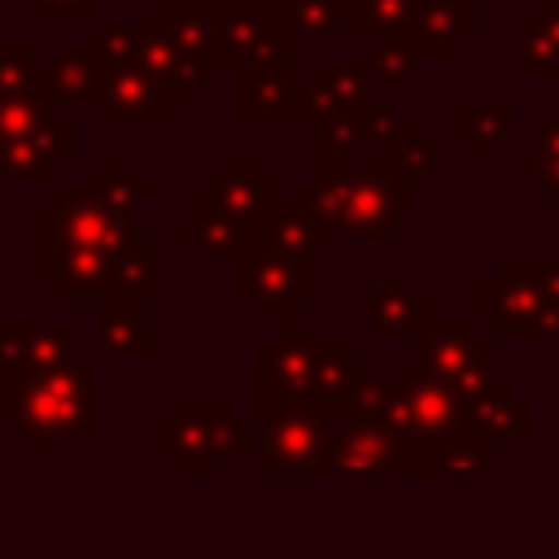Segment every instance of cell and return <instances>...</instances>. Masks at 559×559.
<instances>
[{
	"instance_id": "cell-10",
	"label": "cell",
	"mask_w": 559,
	"mask_h": 559,
	"mask_svg": "<svg viewBox=\"0 0 559 559\" xmlns=\"http://www.w3.org/2000/svg\"><path fill=\"white\" fill-rule=\"evenodd\" d=\"M297 44L288 4H223V66L297 70Z\"/></svg>"
},
{
	"instance_id": "cell-27",
	"label": "cell",
	"mask_w": 559,
	"mask_h": 559,
	"mask_svg": "<svg viewBox=\"0 0 559 559\" xmlns=\"http://www.w3.org/2000/svg\"><path fill=\"white\" fill-rule=\"evenodd\" d=\"M127 301H153L157 297V249L144 236H131L122 249L109 253V293Z\"/></svg>"
},
{
	"instance_id": "cell-8",
	"label": "cell",
	"mask_w": 559,
	"mask_h": 559,
	"mask_svg": "<svg viewBox=\"0 0 559 559\" xmlns=\"http://www.w3.org/2000/svg\"><path fill=\"white\" fill-rule=\"evenodd\" d=\"M314 345H319V328L301 314L280 319L275 332L253 345V411L310 397Z\"/></svg>"
},
{
	"instance_id": "cell-36",
	"label": "cell",
	"mask_w": 559,
	"mask_h": 559,
	"mask_svg": "<svg viewBox=\"0 0 559 559\" xmlns=\"http://www.w3.org/2000/svg\"><path fill=\"white\" fill-rule=\"evenodd\" d=\"M52 114H61V100L48 87L31 92V96H9V100H0V135H26Z\"/></svg>"
},
{
	"instance_id": "cell-22",
	"label": "cell",
	"mask_w": 559,
	"mask_h": 559,
	"mask_svg": "<svg viewBox=\"0 0 559 559\" xmlns=\"http://www.w3.org/2000/svg\"><path fill=\"white\" fill-rule=\"evenodd\" d=\"M100 74H105V57H100L96 44H83V39H61L52 61H44V83L52 87V96L61 105L96 100Z\"/></svg>"
},
{
	"instance_id": "cell-15",
	"label": "cell",
	"mask_w": 559,
	"mask_h": 559,
	"mask_svg": "<svg viewBox=\"0 0 559 559\" xmlns=\"http://www.w3.org/2000/svg\"><path fill=\"white\" fill-rule=\"evenodd\" d=\"M92 105L100 122H175L179 114V100L135 66H105Z\"/></svg>"
},
{
	"instance_id": "cell-34",
	"label": "cell",
	"mask_w": 559,
	"mask_h": 559,
	"mask_svg": "<svg viewBox=\"0 0 559 559\" xmlns=\"http://www.w3.org/2000/svg\"><path fill=\"white\" fill-rule=\"evenodd\" d=\"M44 61L35 44H0V100L44 92ZM52 92V87H48Z\"/></svg>"
},
{
	"instance_id": "cell-46",
	"label": "cell",
	"mask_w": 559,
	"mask_h": 559,
	"mask_svg": "<svg viewBox=\"0 0 559 559\" xmlns=\"http://www.w3.org/2000/svg\"><path fill=\"white\" fill-rule=\"evenodd\" d=\"M472 4H485V0H472Z\"/></svg>"
},
{
	"instance_id": "cell-23",
	"label": "cell",
	"mask_w": 559,
	"mask_h": 559,
	"mask_svg": "<svg viewBox=\"0 0 559 559\" xmlns=\"http://www.w3.org/2000/svg\"><path fill=\"white\" fill-rule=\"evenodd\" d=\"M515 79L559 83V4H537L533 17L515 26Z\"/></svg>"
},
{
	"instance_id": "cell-39",
	"label": "cell",
	"mask_w": 559,
	"mask_h": 559,
	"mask_svg": "<svg viewBox=\"0 0 559 559\" xmlns=\"http://www.w3.org/2000/svg\"><path fill=\"white\" fill-rule=\"evenodd\" d=\"M105 57V66H131L140 48V22H100L92 39Z\"/></svg>"
},
{
	"instance_id": "cell-25",
	"label": "cell",
	"mask_w": 559,
	"mask_h": 559,
	"mask_svg": "<svg viewBox=\"0 0 559 559\" xmlns=\"http://www.w3.org/2000/svg\"><path fill=\"white\" fill-rule=\"evenodd\" d=\"M424 476H441V480H489L493 476V441L489 437L424 441Z\"/></svg>"
},
{
	"instance_id": "cell-12",
	"label": "cell",
	"mask_w": 559,
	"mask_h": 559,
	"mask_svg": "<svg viewBox=\"0 0 559 559\" xmlns=\"http://www.w3.org/2000/svg\"><path fill=\"white\" fill-rule=\"evenodd\" d=\"M79 349L74 319H4L0 323V393L35 380Z\"/></svg>"
},
{
	"instance_id": "cell-42",
	"label": "cell",
	"mask_w": 559,
	"mask_h": 559,
	"mask_svg": "<svg viewBox=\"0 0 559 559\" xmlns=\"http://www.w3.org/2000/svg\"><path fill=\"white\" fill-rule=\"evenodd\" d=\"M393 166H397V170H406V175H415V179H424V175H432V170H437V148H432L428 140H419V135H411V140L397 148Z\"/></svg>"
},
{
	"instance_id": "cell-11",
	"label": "cell",
	"mask_w": 559,
	"mask_h": 559,
	"mask_svg": "<svg viewBox=\"0 0 559 559\" xmlns=\"http://www.w3.org/2000/svg\"><path fill=\"white\" fill-rule=\"evenodd\" d=\"M280 201V166L275 162H245L218 157L214 175L192 188V210L227 214L240 227H258L262 214Z\"/></svg>"
},
{
	"instance_id": "cell-5",
	"label": "cell",
	"mask_w": 559,
	"mask_h": 559,
	"mask_svg": "<svg viewBox=\"0 0 559 559\" xmlns=\"http://www.w3.org/2000/svg\"><path fill=\"white\" fill-rule=\"evenodd\" d=\"M384 424L415 441H450V437H485L476 428L472 402L441 376L424 371L419 358H397L393 367V389L384 406Z\"/></svg>"
},
{
	"instance_id": "cell-1",
	"label": "cell",
	"mask_w": 559,
	"mask_h": 559,
	"mask_svg": "<svg viewBox=\"0 0 559 559\" xmlns=\"http://www.w3.org/2000/svg\"><path fill=\"white\" fill-rule=\"evenodd\" d=\"M96 358L74 354L70 362L22 380L17 389L0 393V419L13 424L39 459H57L66 441H96Z\"/></svg>"
},
{
	"instance_id": "cell-43",
	"label": "cell",
	"mask_w": 559,
	"mask_h": 559,
	"mask_svg": "<svg viewBox=\"0 0 559 559\" xmlns=\"http://www.w3.org/2000/svg\"><path fill=\"white\" fill-rule=\"evenodd\" d=\"M533 192H537V201L559 218V162H542V170H537V179H533Z\"/></svg>"
},
{
	"instance_id": "cell-28",
	"label": "cell",
	"mask_w": 559,
	"mask_h": 559,
	"mask_svg": "<svg viewBox=\"0 0 559 559\" xmlns=\"http://www.w3.org/2000/svg\"><path fill=\"white\" fill-rule=\"evenodd\" d=\"M419 0H349V31L362 44H393L411 39Z\"/></svg>"
},
{
	"instance_id": "cell-14",
	"label": "cell",
	"mask_w": 559,
	"mask_h": 559,
	"mask_svg": "<svg viewBox=\"0 0 559 559\" xmlns=\"http://www.w3.org/2000/svg\"><path fill=\"white\" fill-rule=\"evenodd\" d=\"M332 236H336L332 223L314 205H306L301 197H293V201H275L262 214V223L245 231V240H240L236 253H280V258L301 262V258H314V249L328 245Z\"/></svg>"
},
{
	"instance_id": "cell-18",
	"label": "cell",
	"mask_w": 559,
	"mask_h": 559,
	"mask_svg": "<svg viewBox=\"0 0 559 559\" xmlns=\"http://www.w3.org/2000/svg\"><path fill=\"white\" fill-rule=\"evenodd\" d=\"M354 314H358L362 323H371V332H376L380 341H411V345H415V336L437 319L432 301L419 297L411 280L380 284L376 293L358 297V301H354Z\"/></svg>"
},
{
	"instance_id": "cell-3",
	"label": "cell",
	"mask_w": 559,
	"mask_h": 559,
	"mask_svg": "<svg viewBox=\"0 0 559 559\" xmlns=\"http://www.w3.org/2000/svg\"><path fill=\"white\" fill-rule=\"evenodd\" d=\"M253 450L258 419H240L231 397H183L153 432V454L175 463L183 480H214L223 459L253 463Z\"/></svg>"
},
{
	"instance_id": "cell-26",
	"label": "cell",
	"mask_w": 559,
	"mask_h": 559,
	"mask_svg": "<svg viewBox=\"0 0 559 559\" xmlns=\"http://www.w3.org/2000/svg\"><path fill=\"white\" fill-rule=\"evenodd\" d=\"M367 118H371V100H358V105H349V109L323 118V122L314 127V131H319V140H314V170L328 175V170L354 166L358 144H367Z\"/></svg>"
},
{
	"instance_id": "cell-35",
	"label": "cell",
	"mask_w": 559,
	"mask_h": 559,
	"mask_svg": "<svg viewBox=\"0 0 559 559\" xmlns=\"http://www.w3.org/2000/svg\"><path fill=\"white\" fill-rule=\"evenodd\" d=\"M288 17L301 44L332 39L341 26H349V0H288Z\"/></svg>"
},
{
	"instance_id": "cell-13",
	"label": "cell",
	"mask_w": 559,
	"mask_h": 559,
	"mask_svg": "<svg viewBox=\"0 0 559 559\" xmlns=\"http://www.w3.org/2000/svg\"><path fill=\"white\" fill-rule=\"evenodd\" d=\"M415 358L424 371L450 380L463 397H472L476 389H485L493 380V341L476 336L472 323H445L432 319L419 336H415Z\"/></svg>"
},
{
	"instance_id": "cell-44",
	"label": "cell",
	"mask_w": 559,
	"mask_h": 559,
	"mask_svg": "<svg viewBox=\"0 0 559 559\" xmlns=\"http://www.w3.org/2000/svg\"><path fill=\"white\" fill-rule=\"evenodd\" d=\"M533 157H537V162H559V105H555V114L542 122L537 144H533Z\"/></svg>"
},
{
	"instance_id": "cell-4",
	"label": "cell",
	"mask_w": 559,
	"mask_h": 559,
	"mask_svg": "<svg viewBox=\"0 0 559 559\" xmlns=\"http://www.w3.org/2000/svg\"><path fill=\"white\" fill-rule=\"evenodd\" d=\"M476 319L511 341H559V262H498L476 284Z\"/></svg>"
},
{
	"instance_id": "cell-19",
	"label": "cell",
	"mask_w": 559,
	"mask_h": 559,
	"mask_svg": "<svg viewBox=\"0 0 559 559\" xmlns=\"http://www.w3.org/2000/svg\"><path fill=\"white\" fill-rule=\"evenodd\" d=\"M476 39V4L472 0H419L415 26H411V48L419 61H454V52Z\"/></svg>"
},
{
	"instance_id": "cell-30",
	"label": "cell",
	"mask_w": 559,
	"mask_h": 559,
	"mask_svg": "<svg viewBox=\"0 0 559 559\" xmlns=\"http://www.w3.org/2000/svg\"><path fill=\"white\" fill-rule=\"evenodd\" d=\"M358 362H362V358H358V345H354V341H345V336H319V345H314V389H310V397H314V402H328V406L336 411V402L345 397V389H349Z\"/></svg>"
},
{
	"instance_id": "cell-2",
	"label": "cell",
	"mask_w": 559,
	"mask_h": 559,
	"mask_svg": "<svg viewBox=\"0 0 559 559\" xmlns=\"http://www.w3.org/2000/svg\"><path fill=\"white\" fill-rule=\"evenodd\" d=\"M306 205H314L336 236L354 240H389L402 223L415 218V175L397 170L393 162L345 166V170H314L293 188Z\"/></svg>"
},
{
	"instance_id": "cell-41",
	"label": "cell",
	"mask_w": 559,
	"mask_h": 559,
	"mask_svg": "<svg viewBox=\"0 0 559 559\" xmlns=\"http://www.w3.org/2000/svg\"><path fill=\"white\" fill-rule=\"evenodd\" d=\"M35 9L39 22H52V26H83V22H96V9L100 0H22Z\"/></svg>"
},
{
	"instance_id": "cell-45",
	"label": "cell",
	"mask_w": 559,
	"mask_h": 559,
	"mask_svg": "<svg viewBox=\"0 0 559 559\" xmlns=\"http://www.w3.org/2000/svg\"><path fill=\"white\" fill-rule=\"evenodd\" d=\"M550 450H555V459H559V424H555V432H550Z\"/></svg>"
},
{
	"instance_id": "cell-32",
	"label": "cell",
	"mask_w": 559,
	"mask_h": 559,
	"mask_svg": "<svg viewBox=\"0 0 559 559\" xmlns=\"http://www.w3.org/2000/svg\"><path fill=\"white\" fill-rule=\"evenodd\" d=\"M245 231H249V227H240L236 218L210 214V210H197V214H188V218L175 223V236H179L183 245H192L201 258H236Z\"/></svg>"
},
{
	"instance_id": "cell-29",
	"label": "cell",
	"mask_w": 559,
	"mask_h": 559,
	"mask_svg": "<svg viewBox=\"0 0 559 559\" xmlns=\"http://www.w3.org/2000/svg\"><path fill=\"white\" fill-rule=\"evenodd\" d=\"M511 118H515L511 100H493V105H472V100H463V105L454 109V135L472 148L476 162H493L498 144H502L507 131H511Z\"/></svg>"
},
{
	"instance_id": "cell-9",
	"label": "cell",
	"mask_w": 559,
	"mask_h": 559,
	"mask_svg": "<svg viewBox=\"0 0 559 559\" xmlns=\"http://www.w3.org/2000/svg\"><path fill=\"white\" fill-rule=\"evenodd\" d=\"M231 297L253 306V319L280 323L297 314L301 301H314L319 293V271L314 258H280V253H236L231 258Z\"/></svg>"
},
{
	"instance_id": "cell-37",
	"label": "cell",
	"mask_w": 559,
	"mask_h": 559,
	"mask_svg": "<svg viewBox=\"0 0 559 559\" xmlns=\"http://www.w3.org/2000/svg\"><path fill=\"white\" fill-rule=\"evenodd\" d=\"M314 79L328 83L345 105H358V100H367V87L376 83V70H371V61H319Z\"/></svg>"
},
{
	"instance_id": "cell-24",
	"label": "cell",
	"mask_w": 559,
	"mask_h": 559,
	"mask_svg": "<svg viewBox=\"0 0 559 559\" xmlns=\"http://www.w3.org/2000/svg\"><path fill=\"white\" fill-rule=\"evenodd\" d=\"M472 415H476V428L498 445V441H524L533 437V402H524L511 380H489L485 389H476L472 397Z\"/></svg>"
},
{
	"instance_id": "cell-6",
	"label": "cell",
	"mask_w": 559,
	"mask_h": 559,
	"mask_svg": "<svg viewBox=\"0 0 559 559\" xmlns=\"http://www.w3.org/2000/svg\"><path fill=\"white\" fill-rule=\"evenodd\" d=\"M332 406L301 397V402H280V406H258V450H253V476H319L323 450H328V428H332Z\"/></svg>"
},
{
	"instance_id": "cell-16",
	"label": "cell",
	"mask_w": 559,
	"mask_h": 559,
	"mask_svg": "<svg viewBox=\"0 0 559 559\" xmlns=\"http://www.w3.org/2000/svg\"><path fill=\"white\" fill-rule=\"evenodd\" d=\"M301 79L275 66H236L231 118L236 122H301Z\"/></svg>"
},
{
	"instance_id": "cell-7",
	"label": "cell",
	"mask_w": 559,
	"mask_h": 559,
	"mask_svg": "<svg viewBox=\"0 0 559 559\" xmlns=\"http://www.w3.org/2000/svg\"><path fill=\"white\" fill-rule=\"evenodd\" d=\"M323 480H362V476H424V441L397 432L384 419L332 415Z\"/></svg>"
},
{
	"instance_id": "cell-21",
	"label": "cell",
	"mask_w": 559,
	"mask_h": 559,
	"mask_svg": "<svg viewBox=\"0 0 559 559\" xmlns=\"http://www.w3.org/2000/svg\"><path fill=\"white\" fill-rule=\"evenodd\" d=\"M170 39L192 52L201 66H210L218 74L223 66V52H218V39H223V0H162L157 13H153Z\"/></svg>"
},
{
	"instance_id": "cell-38",
	"label": "cell",
	"mask_w": 559,
	"mask_h": 559,
	"mask_svg": "<svg viewBox=\"0 0 559 559\" xmlns=\"http://www.w3.org/2000/svg\"><path fill=\"white\" fill-rule=\"evenodd\" d=\"M411 135H415V122H411V118L371 105V118H367V144H371V157H376V162H393L397 148H402Z\"/></svg>"
},
{
	"instance_id": "cell-31",
	"label": "cell",
	"mask_w": 559,
	"mask_h": 559,
	"mask_svg": "<svg viewBox=\"0 0 559 559\" xmlns=\"http://www.w3.org/2000/svg\"><path fill=\"white\" fill-rule=\"evenodd\" d=\"M96 188H100V197H105L118 214H127V218H135V210H144V205L157 201V183H153L148 175H140L135 162H122V157L96 166Z\"/></svg>"
},
{
	"instance_id": "cell-17",
	"label": "cell",
	"mask_w": 559,
	"mask_h": 559,
	"mask_svg": "<svg viewBox=\"0 0 559 559\" xmlns=\"http://www.w3.org/2000/svg\"><path fill=\"white\" fill-rule=\"evenodd\" d=\"M131 66L144 70L153 83H162L179 105H188L201 92V83H214V70L201 66L192 52H183L157 17L153 22H140V48H135V61Z\"/></svg>"
},
{
	"instance_id": "cell-20",
	"label": "cell",
	"mask_w": 559,
	"mask_h": 559,
	"mask_svg": "<svg viewBox=\"0 0 559 559\" xmlns=\"http://www.w3.org/2000/svg\"><path fill=\"white\" fill-rule=\"evenodd\" d=\"M96 349L114 362H153L157 358V323L140 314V301L100 297L96 301Z\"/></svg>"
},
{
	"instance_id": "cell-40",
	"label": "cell",
	"mask_w": 559,
	"mask_h": 559,
	"mask_svg": "<svg viewBox=\"0 0 559 559\" xmlns=\"http://www.w3.org/2000/svg\"><path fill=\"white\" fill-rule=\"evenodd\" d=\"M371 70H376L380 83H411L415 70H419V52H415L406 39L376 44V52H371Z\"/></svg>"
},
{
	"instance_id": "cell-33",
	"label": "cell",
	"mask_w": 559,
	"mask_h": 559,
	"mask_svg": "<svg viewBox=\"0 0 559 559\" xmlns=\"http://www.w3.org/2000/svg\"><path fill=\"white\" fill-rule=\"evenodd\" d=\"M61 162L26 131V135H0V175L17 183H57Z\"/></svg>"
}]
</instances>
